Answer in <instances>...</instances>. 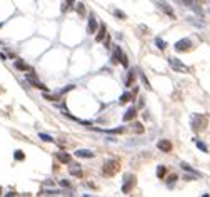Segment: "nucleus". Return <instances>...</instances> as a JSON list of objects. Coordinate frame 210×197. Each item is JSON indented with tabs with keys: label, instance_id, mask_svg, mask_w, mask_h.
I'll use <instances>...</instances> for the list:
<instances>
[{
	"label": "nucleus",
	"instance_id": "obj_1",
	"mask_svg": "<svg viewBox=\"0 0 210 197\" xmlns=\"http://www.w3.org/2000/svg\"><path fill=\"white\" fill-rule=\"evenodd\" d=\"M190 125H192V130L200 134V132H204L205 129H207L208 119L205 115H202V114H195V115H192V119H190Z\"/></svg>",
	"mask_w": 210,
	"mask_h": 197
},
{
	"label": "nucleus",
	"instance_id": "obj_2",
	"mask_svg": "<svg viewBox=\"0 0 210 197\" xmlns=\"http://www.w3.org/2000/svg\"><path fill=\"white\" fill-rule=\"evenodd\" d=\"M120 170V162L119 160H107V162L104 164V167H102V174L107 175V177H112V175H115L117 172Z\"/></svg>",
	"mask_w": 210,
	"mask_h": 197
},
{
	"label": "nucleus",
	"instance_id": "obj_3",
	"mask_svg": "<svg viewBox=\"0 0 210 197\" xmlns=\"http://www.w3.org/2000/svg\"><path fill=\"white\" fill-rule=\"evenodd\" d=\"M169 65L172 67L175 72H180V74H187V72H190V69H188L187 65H185L183 62H180L177 57H169Z\"/></svg>",
	"mask_w": 210,
	"mask_h": 197
},
{
	"label": "nucleus",
	"instance_id": "obj_4",
	"mask_svg": "<svg viewBox=\"0 0 210 197\" xmlns=\"http://www.w3.org/2000/svg\"><path fill=\"white\" fill-rule=\"evenodd\" d=\"M27 80L32 84V87L40 89V90H44V92H47V90H48V89H47V85H44L42 82H38L37 78H35V74H34V72H28V74H27Z\"/></svg>",
	"mask_w": 210,
	"mask_h": 197
},
{
	"label": "nucleus",
	"instance_id": "obj_5",
	"mask_svg": "<svg viewBox=\"0 0 210 197\" xmlns=\"http://www.w3.org/2000/svg\"><path fill=\"white\" fill-rule=\"evenodd\" d=\"M133 185H135V177L133 175H125V181H123V185H122V192L123 194H130Z\"/></svg>",
	"mask_w": 210,
	"mask_h": 197
},
{
	"label": "nucleus",
	"instance_id": "obj_6",
	"mask_svg": "<svg viewBox=\"0 0 210 197\" xmlns=\"http://www.w3.org/2000/svg\"><path fill=\"white\" fill-rule=\"evenodd\" d=\"M192 49V42L188 38H182L175 44V50L177 52H185V50H190Z\"/></svg>",
	"mask_w": 210,
	"mask_h": 197
},
{
	"label": "nucleus",
	"instance_id": "obj_7",
	"mask_svg": "<svg viewBox=\"0 0 210 197\" xmlns=\"http://www.w3.org/2000/svg\"><path fill=\"white\" fill-rule=\"evenodd\" d=\"M157 147L162 150V152H170V150H172V142L167 140V139H162V140L157 142Z\"/></svg>",
	"mask_w": 210,
	"mask_h": 197
},
{
	"label": "nucleus",
	"instance_id": "obj_8",
	"mask_svg": "<svg viewBox=\"0 0 210 197\" xmlns=\"http://www.w3.org/2000/svg\"><path fill=\"white\" fill-rule=\"evenodd\" d=\"M75 155L82 157V159H92V157H94V152H92V150H87V149H80L75 152Z\"/></svg>",
	"mask_w": 210,
	"mask_h": 197
},
{
	"label": "nucleus",
	"instance_id": "obj_9",
	"mask_svg": "<svg viewBox=\"0 0 210 197\" xmlns=\"http://www.w3.org/2000/svg\"><path fill=\"white\" fill-rule=\"evenodd\" d=\"M160 7H162V10H163V12H165L169 17H170V19H175V13H173V10L169 7V3H165L163 0H160Z\"/></svg>",
	"mask_w": 210,
	"mask_h": 197
},
{
	"label": "nucleus",
	"instance_id": "obj_10",
	"mask_svg": "<svg viewBox=\"0 0 210 197\" xmlns=\"http://www.w3.org/2000/svg\"><path fill=\"white\" fill-rule=\"evenodd\" d=\"M97 32V19L94 15H90L88 19V34H95Z\"/></svg>",
	"mask_w": 210,
	"mask_h": 197
},
{
	"label": "nucleus",
	"instance_id": "obj_11",
	"mask_svg": "<svg viewBox=\"0 0 210 197\" xmlns=\"http://www.w3.org/2000/svg\"><path fill=\"white\" fill-rule=\"evenodd\" d=\"M69 174L73 175V177H84L82 169H80V167H77V166H70V167H69Z\"/></svg>",
	"mask_w": 210,
	"mask_h": 197
},
{
	"label": "nucleus",
	"instance_id": "obj_12",
	"mask_svg": "<svg viewBox=\"0 0 210 197\" xmlns=\"http://www.w3.org/2000/svg\"><path fill=\"white\" fill-rule=\"evenodd\" d=\"M135 115H137V109H135V107H132V109H129L125 114H123V120H125V122H129V120L135 119Z\"/></svg>",
	"mask_w": 210,
	"mask_h": 197
},
{
	"label": "nucleus",
	"instance_id": "obj_13",
	"mask_svg": "<svg viewBox=\"0 0 210 197\" xmlns=\"http://www.w3.org/2000/svg\"><path fill=\"white\" fill-rule=\"evenodd\" d=\"M57 159H59L62 164H70L72 157H70V154H67V152H59L57 154Z\"/></svg>",
	"mask_w": 210,
	"mask_h": 197
},
{
	"label": "nucleus",
	"instance_id": "obj_14",
	"mask_svg": "<svg viewBox=\"0 0 210 197\" xmlns=\"http://www.w3.org/2000/svg\"><path fill=\"white\" fill-rule=\"evenodd\" d=\"M120 57H122V49L117 47L115 50H113V53H112V59H110V62H112V64H119Z\"/></svg>",
	"mask_w": 210,
	"mask_h": 197
},
{
	"label": "nucleus",
	"instance_id": "obj_15",
	"mask_svg": "<svg viewBox=\"0 0 210 197\" xmlns=\"http://www.w3.org/2000/svg\"><path fill=\"white\" fill-rule=\"evenodd\" d=\"M15 67H17L19 70H23V72H30V70H32L30 67H28L27 64L23 62V60H20V59H19V60H15Z\"/></svg>",
	"mask_w": 210,
	"mask_h": 197
},
{
	"label": "nucleus",
	"instance_id": "obj_16",
	"mask_svg": "<svg viewBox=\"0 0 210 197\" xmlns=\"http://www.w3.org/2000/svg\"><path fill=\"white\" fill-rule=\"evenodd\" d=\"M105 35H107V28H105V25H102L100 28H98V34L95 35V40L97 42H102L105 38Z\"/></svg>",
	"mask_w": 210,
	"mask_h": 197
},
{
	"label": "nucleus",
	"instance_id": "obj_17",
	"mask_svg": "<svg viewBox=\"0 0 210 197\" xmlns=\"http://www.w3.org/2000/svg\"><path fill=\"white\" fill-rule=\"evenodd\" d=\"M180 167H182V169H183V170H187V172H190V174H194V175H195V177H200V172H197V170H195V169H192V167H190V166H188V164H185V162H182V164H180Z\"/></svg>",
	"mask_w": 210,
	"mask_h": 197
},
{
	"label": "nucleus",
	"instance_id": "obj_18",
	"mask_svg": "<svg viewBox=\"0 0 210 197\" xmlns=\"http://www.w3.org/2000/svg\"><path fill=\"white\" fill-rule=\"evenodd\" d=\"M133 82H135V70L132 69L130 72H129V77H127L125 85H127V87H132V85H133Z\"/></svg>",
	"mask_w": 210,
	"mask_h": 197
},
{
	"label": "nucleus",
	"instance_id": "obj_19",
	"mask_svg": "<svg viewBox=\"0 0 210 197\" xmlns=\"http://www.w3.org/2000/svg\"><path fill=\"white\" fill-rule=\"evenodd\" d=\"M132 132H135V134H142L144 132V125L140 122H133L132 124Z\"/></svg>",
	"mask_w": 210,
	"mask_h": 197
},
{
	"label": "nucleus",
	"instance_id": "obj_20",
	"mask_svg": "<svg viewBox=\"0 0 210 197\" xmlns=\"http://www.w3.org/2000/svg\"><path fill=\"white\" fill-rule=\"evenodd\" d=\"M77 13H79L80 17H85V13H87V10H85V5L84 3H77Z\"/></svg>",
	"mask_w": 210,
	"mask_h": 197
},
{
	"label": "nucleus",
	"instance_id": "obj_21",
	"mask_svg": "<svg viewBox=\"0 0 210 197\" xmlns=\"http://www.w3.org/2000/svg\"><path fill=\"white\" fill-rule=\"evenodd\" d=\"M140 80H142V84L145 85V89H147V90H150L152 85H150V82H148V78L145 77V74H140Z\"/></svg>",
	"mask_w": 210,
	"mask_h": 197
},
{
	"label": "nucleus",
	"instance_id": "obj_22",
	"mask_svg": "<svg viewBox=\"0 0 210 197\" xmlns=\"http://www.w3.org/2000/svg\"><path fill=\"white\" fill-rule=\"evenodd\" d=\"M195 144H197V147L202 150V152H208V147H207V144H204L202 140H198V139H195Z\"/></svg>",
	"mask_w": 210,
	"mask_h": 197
},
{
	"label": "nucleus",
	"instance_id": "obj_23",
	"mask_svg": "<svg viewBox=\"0 0 210 197\" xmlns=\"http://www.w3.org/2000/svg\"><path fill=\"white\" fill-rule=\"evenodd\" d=\"M132 100V94H129V92H125V94H122V97H120V102L122 104H127Z\"/></svg>",
	"mask_w": 210,
	"mask_h": 197
},
{
	"label": "nucleus",
	"instance_id": "obj_24",
	"mask_svg": "<svg viewBox=\"0 0 210 197\" xmlns=\"http://www.w3.org/2000/svg\"><path fill=\"white\" fill-rule=\"evenodd\" d=\"M155 45H157V47H158L160 50H165V47H167V44L162 40V38H158V37L155 38Z\"/></svg>",
	"mask_w": 210,
	"mask_h": 197
},
{
	"label": "nucleus",
	"instance_id": "obj_25",
	"mask_svg": "<svg viewBox=\"0 0 210 197\" xmlns=\"http://www.w3.org/2000/svg\"><path fill=\"white\" fill-rule=\"evenodd\" d=\"M38 137H40L44 142H52V140H53L50 135H48V134H44V132H40V134H38Z\"/></svg>",
	"mask_w": 210,
	"mask_h": 197
},
{
	"label": "nucleus",
	"instance_id": "obj_26",
	"mask_svg": "<svg viewBox=\"0 0 210 197\" xmlns=\"http://www.w3.org/2000/svg\"><path fill=\"white\" fill-rule=\"evenodd\" d=\"M13 157H15L17 160H23V159H25V154H23L22 150H15V154H13Z\"/></svg>",
	"mask_w": 210,
	"mask_h": 197
},
{
	"label": "nucleus",
	"instance_id": "obj_27",
	"mask_svg": "<svg viewBox=\"0 0 210 197\" xmlns=\"http://www.w3.org/2000/svg\"><path fill=\"white\" fill-rule=\"evenodd\" d=\"M177 179H179V177H177L175 174H172V175H170V177H169V182H167V184H169V187H172V185L175 184V181H177Z\"/></svg>",
	"mask_w": 210,
	"mask_h": 197
},
{
	"label": "nucleus",
	"instance_id": "obj_28",
	"mask_svg": "<svg viewBox=\"0 0 210 197\" xmlns=\"http://www.w3.org/2000/svg\"><path fill=\"white\" fill-rule=\"evenodd\" d=\"M177 2H179L180 5H183V7H192L194 0H177Z\"/></svg>",
	"mask_w": 210,
	"mask_h": 197
},
{
	"label": "nucleus",
	"instance_id": "obj_29",
	"mask_svg": "<svg viewBox=\"0 0 210 197\" xmlns=\"http://www.w3.org/2000/svg\"><path fill=\"white\" fill-rule=\"evenodd\" d=\"M120 64H122L123 67H129V60H127V55H125V53H122V57H120Z\"/></svg>",
	"mask_w": 210,
	"mask_h": 197
},
{
	"label": "nucleus",
	"instance_id": "obj_30",
	"mask_svg": "<svg viewBox=\"0 0 210 197\" xmlns=\"http://www.w3.org/2000/svg\"><path fill=\"white\" fill-rule=\"evenodd\" d=\"M105 132H109V134H122L123 129L122 127H119V129H109V130H105Z\"/></svg>",
	"mask_w": 210,
	"mask_h": 197
},
{
	"label": "nucleus",
	"instance_id": "obj_31",
	"mask_svg": "<svg viewBox=\"0 0 210 197\" xmlns=\"http://www.w3.org/2000/svg\"><path fill=\"white\" fill-rule=\"evenodd\" d=\"M157 175H158L160 179H162L163 175H165V167H163V166H158V169H157Z\"/></svg>",
	"mask_w": 210,
	"mask_h": 197
},
{
	"label": "nucleus",
	"instance_id": "obj_32",
	"mask_svg": "<svg viewBox=\"0 0 210 197\" xmlns=\"http://www.w3.org/2000/svg\"><path fill=\"white\" fill-rule=\"evenodd\" d=\"M113 13H115V17H120V19H122V20H125V19H127V15L122 12V10H119V9H117Z\"/></svg>",
	"mask_w": 210,
	"mask_h": 197
},
{
	"label": "nucleus",
	"instance_id": "obj_33",
	"mask_svg": "<svg viewBox=\"0 0 210 197\" xmlns=\"http://www.w3.org/2000/svg\"><path fill=\"white\" fill-rule=\"evenodd\" d=\"M65 5H67V9H72L73 5H75V0H65Z\"/></svg>",
	"mask_w": 210,
	"mask_h": 197
},
{
	"label": "nucleus",
	"instance_id": "obj_34",
	"mask_svg": "<svg viewBox=\"0 0 210 197\" xmlns=\"http://www.w3.org/2000/svg\"><path fill=\"white\" fill-rule=\"evenodd\" d=\"M60 184H62L63 187H70V184H69V182H67V181H62V182H60Z\"/></svg>",
	"mask_w": 210,
	"mask_h": 197
},
{
	"label": "nucleus",
	"instance_id": "obj_35",
	"mask_svg": "<svg viewBox=\"0 0 210 197\" xmlns=\"http://www.w3.org/2000/svg\"><path fill=\"white\" fill-rule=\"evenodd\" d=\"M110 47V38L107 37V40H105V49H109Z\"/></svg>",
	"mask_w": 210,
	"mask_h": 197
},
{
	"label": "nucleus",
	"instance_id": "obj_36",
	"mask_svg": "<svg viewBox=\"0 0 210 197\" xmlns=\"http://www.w3.org/2000/svg\"><path fill=\"white\" fill-rule=\"evenodd\" d=\"M0 192H2V189H0Z\"/></svg>",
	"mask_w": 210,
	"mask_h": 197
}]
</instances>
